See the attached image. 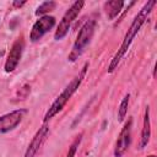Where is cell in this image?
Listing matches in <instances>:
<instances>
[{"instance_id": "obj_1", "label": "cell", "mask_w": 157, "mask_h": 157, "mask_svg": "<svg viewBox=\"0 0 157 157\" xmlns=\"http://www.w3.org/2000/svg\"><path fill=\"white\" fill-rule=\"evenodd\" d=\"M155 5H156V0H150V1H147V2L142 6V9L137 12V15L134 17V20H132L130 27L128 28V31H126V33H125V36H124V39H123V43H121L120 48L118 49L117 54L113 56V59H112V61H110V64H109V66H108V72H109V74H112V72L118 67L120 60L124 58V55H125L126 52L129 50V48H130V45H131V43H132L135 36L139 33V31L141 29L142 25L146 22V20L148 18L150 13L152 12Z\"/></svg>"}, {"instance_id": "obj_2", "label": "cell", "mask_w": 157, "mask_h": 157, "mask_svg": "<svg viewBox=\"0 0 157 157\" xmlns=\"http://www.w3.org/2000/svg\"><path fill=\"white\" fill-rule=\"evenodd\" d=\"M87 67H88V64L86 63V64L83 65V67L81 69L80 74H78L76 77H74V78L70 81V83L63 90V92L55 98V101L52 103V105L48 108V110H47V113H45V115H44V119H43L44 123H47L48 120H50L52 118H54L59 112L63 110V108H64V107L66 105V103L70 101V98L72 97V94H74V93L77 91V88L80 87L82 80L85 78Z\"/></svg>"}, {"instance_id": "obj_3", "label": "cell", "mask_w": 157, "mask_h": 157, "mask_svg": "<svg viewBox=\"0 0 157 157\" xmlns=\"http://www.w3.org/2000/svg\"><path fill=\"white\" fill-rule=\"evenodd\" d=\"M94 29H96V20L94 18H88L82 25V27L80 28L77 37L72 44V49L69 53L67 59L70 61H76L82 55V53L85 52L86 47L90 44V42L94 34Z\"/></svg>"}, {"instance_id": "obj_4", "label": "cell", "mask_w": 157, "mask_h": 157, "mask_svg": "<svg viewBox=\"0 0 157 157\" xmlns=\"http://www.w3.org/2000/svg\"><path fill=\"white\" fill-rule=\"evenodd\" d=\"M83 5H85V1L77 0V1L72 2V5L66 10V12L63 15L61 21L59 22L58 28H56V31H55V33H54V39H55V40H61V39L67 34V32H69V29H70L72 22H74V21L76 20V17L78 16V13H80V11L82 10Z\"/></svg>"}, {"instance_id": "obj_5", "label": "cell", "mask_w": 157, "mask_h": 157, "mask_svg": "<svg viewBox=\"0 0 157 157\" xmlns=\"http://www.w3.org/2000/svg\"><path fill=\"white\" fill-rule=\"evenodd\" d=\"M131 130H132V118L129 117V119L125 121L124 126L121 128L118 135L114 147V157H123L128 151L131 144Z\"/></svg>"}, {"instance_id": "obj_6", "label": "cell", "mask_w": 157, "mask_h": 157, "mask_svg": "<svg viewBox=\"0 0 157 157\" xmlns=\"http://www.w3.org/2000/svg\"><path fill=\"white\" fill-rule=\"evenodd\" d=\"M54 26H55V17L54 16L45 15V16L39 17V20H37L34 22V25L32 26V29L29 33L31 42L34 43V42H38L39 39H42L43 36L47 32H49Z\"/></svg>"}, {"instance_id": "obj_7", "label": "cell", "mask_w": 157, "mask_h": 157, "mask_svg": "<svg viewBox=\"0 0 157 157\" xmlns=\"http://www.w3.org/2000/svg\"><path fill=\"white\" fill-rule=\"evenodd\" d=\"M23 49H25V40L22 37H20L13 42V44L7 54V58H6V61L4 65L5 72H12L17 67V65L22 58Z\"/></svg>"}, {"instance_id": "obj_8", "label": "cell", "mask_w": 157, "mask_h": 157, "mask_svg": "<svg viewBox=\"0 0 157 157\" xmlns=\"http://www.w3.org/2000/svg\"><path fill=\"white\" fill-rule=\"evenodd\" d=\"M26 113H27L26 109H16L7 114L1 115L0 117V134H6L16 129L21 124Z\"/></svg>"}, {"instance_id": "obj_9", "label": "cell", "mask_w": 157, "mask_h": 157, "mask_svg": "<svg viewBox=\"0 0 157 157\" xmlns=\"http://www.w3.org/2000/svg\"><path fill=\"white\" fill-rule=\"evenodd\" d=\"M48 134H49V126L44 123V125L42 128H39L37 130V132L34 134V136L32 137V140H31V142H29V145L26 150L25 157H36L37 152L39 151L40 146L43 145L44 140L47 139Z\"/></svg>"}, {"instance_id": "obj_10", "label": "cell", "mask_w": 157, "mask_h": 157, "mask_svg": "<svg viewBox=\"0 0 157 157\" xmlns=\"http://www.w3.org/2000/svg\"><path fill=\"white\" fill-rule=\"evenodd\" d=\"M151 137V120H150V107L146 105L145 114H144V121H142V130H141V137L139 142V148L142 150L147 146Z\"/></svg>"}, {"instance_id": "obj_11", "label": "cell", "mask_w": 157, "mask_h": 157, "mask_svg": "<svg viewBox=\"0 0 157 157\" xmlns=\"http://www.w3.org/2000/svg\"><path fill=\"white\" fill-rule=\"evenodd\" d=\"M124 1H118V0H112V1H105L103 4V10L108 17L109 21H113L121 11L123 6H124Z\"/></svg>"}, {"instance_id": "obj_12", "label": "cell", "mask_w": 157, "mask_h": 157, "mask_svg": "<svg viewBox=\"0 0 157 157\" xmlns=\"http://www.w3.org/2000/svg\"><path fill=\"white\" fill-rule=\"evenodd\" d=\"M55 7H56V2L55 1H44L37 7L34 13H36V16H45L48 12L55 10Z\"/></svg>"}, {"instance_id": "obj_13", "label": "cell", "mask_w": 157, "mask_h": 157, "mask_svg": "<svg viewBox=\"0 0 157 157\" xmlns=\"http://www.w3.org/2000/svg\"><path fill=\"white\" fill-rule=\"evenodd\" d=\"M129 98H130V94L126 93V94L123 97V99H121V102H120V104H119V107H118V120H119V121H123L124 118H125L126 114H128Z\"/></svg>"}, {"instance_id": "obj_14", "label": "cell", "mask_w": 157, "mask_h": 157, "mask_svg": "<svg viewBox=\"0 0 157 157\" xmlns=\"http://www.w3.org/2000/svg\"><path fill=\"white\" fill-rule=\"evenodd\" d=\"M81 140H82V132H81L80 135H77V136L75 137V140L72 141V144L70 145L69 151H67V153H66V157H75V155H76V152H77V148H78V146H80V144H81Z\"/></svg>"}, {"instance_id": "obj_15", "label": "cell", "mask_w": 157, "mask_h": 157, "mask_svg": "<svg viewBox=\"0 0 157 157\" xmlns=\"http://www.w3.org/2000/svg\"><path fill=\"white\" fill-rule=\"evenodd\" d=\"M25 4H26V1H12V6L13 7H18V9L22 7Z\"/></svg>"}, {"instance_id": "obj_16", "label": "cell", "mask_w": 157, "mask_h": 157, "mask_svg": "<svg viewBox=\"0 0 157 157\" xmlns=\"http://www.w3.org/2000/svg\"><path fill=\"white\" fill-rule=\"evenodd\" d=\"M146 157H157L156 155H148V156H146Z\"/></svg>"}]
</instances>
